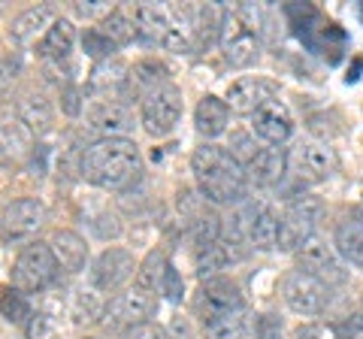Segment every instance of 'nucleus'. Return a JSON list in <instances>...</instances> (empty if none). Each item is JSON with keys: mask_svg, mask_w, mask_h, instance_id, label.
<instances>
[{"mask_svg": "<svg viewBox=\"0 0 363 339\" xmlns=\"http://www.w3.org/2000/svg\"><path fill=\"white\" fill-rule=\"evenodd\" d=\"M182 112H185V100H182V91L173 82L155 88L152 94H145L140 100V124L155 140H161L176 130Z\"/></svg>", "mask_w": 363, "mask_h": 339, "instance_id": "6", "label": "nucleus"}, {"mask_svg": "<svg viewBox=\"0 0 363 339\" xmlns=\"http://www.w3.org/2000/svg\"><path fill=\"white\" fill-rule=\"evenodd\" d=\"M281 300L300 318H315V315L327 312V306H330L333 288H327L324 282L306 276L303 269L294 267L281 276Z\"/></svg>", "mask_w": 363, "mask_h": 339, "instance_id": "7", "label": "nucleus"}, {"mask_svg": "<svg viewBox=\"0 0 363 339\" xmlns=\"http://www.w3.org/2000/svg\"><path fill=\"white\" fill-rule=\"evenodd\" d=\"M173 264L167 257L164 248H152L149 255L140 261V267H136V276H133V288L140 291H149V294H157L161 291V279L167 273V267Z\"/></svg>", "mask_w": 363, "mask_h": 339, "instance_id": "33", "label": "nucleus"}, {"mask_svg": "<svg viewBox=\"0 0 363 339\" xmlns=\"http://www.w3.org/2000/svg\"><path fill=\"white\" fill-rule=\"evenodd\" d=\"M221 25H224V6L197 4L194 18H191V28H188V37H191V43H194V52H206L212 46H218Z\"/></svg>", "mask_w": 363, "mask_h": 339, "instance_id": "24", "label": "nucleus"}, {"mask_svg": "<svg viewBox=\"0 0 363 339\" xmlns=\"http://www.w3.org/2000/svg\"><path fill=\"white\" fill-rule=\"evenodd\" d=\"M88 128L100 133V140H130L128 133L140 124V116H133V106L121 100H97L88 109Z\"/></svg>", "mask_w": 363, "mask_h": 339, "instance_id": "13", "label": "nucleus"}, {"mask_svg": "<svg viewBox=\"0 0 363 339\" xmlns=\"http://www.w3.org/2000/svg\"><path fill=\"white\" fill-rule=\"evenodd\" d=\"M76 43H79V30L70 18H58L55 25L43 33V40L37 43V55L43 61H49V64H64V61H70V55L76 49Z\"/></svg>", "mask_w": 363, "mask_h": 339, "instance_id": "23", "label": "nucleus"}, {"mask_svg": "<svg viewBox=\"0 0 363 339\" xmlns=\"http://www.w3.org/2000/svg\"><path fill=\"white\" fill-rule=\"evenodd\" d=\"M248 245H252L255 252H272V248H279V212L267 200H252Z\"/></svg>", "mask_w": 363, "mask_h": 339, "instance_id": "26", "label": "nucleus"}, {"mask_svg": "<svg viewBox=\"0 0 363 339\" xmlns=\"http://www.w3.org/2000/svg\"><path fill=\"white\" fill-rule=\"evenodd\" d=\"M136 267L140 261L133 257L130 248L124 245H109L104 248L88 267V285L97 288L100 294H118L124 291V285L136 276Z\"/></svg>", "mask_w": 363, "mask_h": 339, "instance_id": "8", "label": "nucleus"}, {"mask_svg": "<svg viewBox=\"0 0 363 339\" xmlns=\"http://www.w3.org/2000/svg\"><path fill=\"white\" fill-rule=\"evenodd\" d=\"M285 333V321L276 312H260L255 315V339H281Z\"/></svg>", "mask_w": 363, "mask_h": 339, "instance_id": "40", "label": "nucleus"}, {"mask_svg": "<svg viewBox=\"0 0 363 339\" xmlns=\"http://www.w3.org/2000/svg\"><path fill=\"white\" fill-rule=\"evenodd\" d=\"M21 76V58L18 55H0V109L13 94V85Z\"/></svg>", "mask_w": 363, "mask_h": 339, "instance_id": "38", "label": "nucleus"}, {"mask_svg": "<svg viewBox=\"0 0 363 339\" xmlns=\"http://www.w3.org/2000/svg\"><path fill=\"white\" fill-rule=\"evenodd\" d=\"M128 76L130 67L121 58H109L94 64V70L88 73L85 82V97H97V100H121L124 104V91H128Z\"/></svg>", "mask_w": 363, "mask_h": 339, "instance_id": "16", "label": "nucleus"}, {"mask_svg": "<svg viewBox=\"0 0 363 339\" xmlns=\"http://www.w3.org/2000/svg\"><path fill=\"white\" fill-rule=\"evenodd\" d=\"M248 248L242 245H233V243H215L209 248H200L194 252V269H197V279L206 282V279H215V276H224V269H230L233 264L245 261Z\"/></svg>", "mask_w": 363, "mask_h": 339, "instance_id": "22", "label": "nucleus"}, {"mask_svg": "<svg viewBox=\"0 0 363 339\" xmlns=\"http://www.w3.org/2000/svg\"><path fill=\"white\" fill-rule=\"evenodd\" d=\"M82 339H100V336H82Z\"/></svg>", "mask_w": 363, "mask_h": 339, "instance_id": "49", "label": "nucleus"}, {"mask_svg": "<svg viewBox=\"0 0 363 339\" xmlns=\"http://www.w3.org/2000/svg\"><path fill=\"white\" fill-rule=\"evenodd\" d=\"M91 230H94L100 240H118L124 224H121V218L116 216V212H104V216H97L94 221H91Z\"/></svg>", "mask_w": 363, "mask_h": 339, "instance_id": "42", "label": "nucleus"}, {"mask_svg": "<svg viewBox=\"0 0 363 339\" xmlns=\"http://www.w3.org/2000/svg\"><path fill=\"white\" fill-rule=\"evenodd\" d=\"M155 309H157V294L140 291V288H124V291L116 294V297H109L106 315H104V327L124 333L128 327L149 321L155 315Z\"/></svg>", "mask_w": 363, "mask_h": 339, "instance_id": "11", "label": "nucleus"}, {"mask_svg": "<svg viewBox=\"0 0 363 339\" xmlns=\"http://www.w3.org/2000/svg\"><path fill=\"white\" fill-rule=\"evenodd\" d=\"M276 97H279V85L267 76H240L227 85V94H224L230 112H240V116H248V118Z\"/></svg>", "mask_w": 363, "mask_h": 339, "instance_id": "14", "label": "nucleus"}, {"mask_svg": "<svg viewBox=\"0 0 363 339\" xmlns=\"http://www.w3.org/2000/svg\"><path fill=\"white\" fill-rule=\"evenodd\" d=\"M360 339H363V336H360Z\"/></svg>", "mask_w": 363, "mask_h": 339, "instance_id": "50", "label": "nucleus"}, {"mask_svg": "<svg viewBox=\"0 0 363 339\" xmlns=\"http://www.w3.org/2000/svg\"><path fill=\"white\" fill-rule=\"evenodd\" d=\"M143 173V155L133 140H94L79 157V176L104 191H128Z\"/></svg>", "mask_w": 363, "mask_h": 339, "instance_id": "2", "label": "nucleus"}, {"mask_svg": "<svg viewBox=\"0 0 363 339\" xmlns=\"http://www.w3.org/2000/svg\"><path fill=\"white\" fill-rule=\"evenodd\" d=\"M194 306H197V315L203 318V324H209L215 318H221V315L245 309V297H242V288H240V282L236 279L215 276V279L200 282Z\"/></svg>", "mask_w": 363, "mask_h": 339, "instance_id": "12", "label": "nucleus"}, {"mask_svg": "<svg viewBox=\"0 0 363 339\" xmlns=\"http://www.w3.org/2000/svg\"><path fill=\"white\" fill-rule=\"evenodd\" d=\"M0 315H4L9 324L28 327V321L33 318V306H30L28 294H21V291H16V288H9L4 297H0Z\"/></svg>", "mask_w": 363, "mask_h": 339, "instance_id": "36", "label": "nucleus"}, {"mask_svg": "<svg viewBox=\"0 0 363 339\" xmlns=\"http://www.w3.org/2000/svg\"><path fill=\"white\" fill-rule=\"evenodd\" d=\"M291 164H294V176L300 182H327L339 170V157L321 140H303L297 152H294Z\"/></svg>", "mask_w": 363, "mask_h": 339, "instance_id": "15", "label": "nucleus"}, {"mask_svg": "<svg viewBox=\"0 0 363 339\" xmlns=\"http://www.w3.org/2000/svg\"><path fill=\"white\" fill-rule=\"evenodd\" d=\"M97 28L104 30V37L116 49L130 46V43L136 40V21H133V13H128V9H118L116 6L104 21H97Z\"/></svg>", "mask_w": 363, "mask_h": 339, "instance_id": "34", "label": "nucleus"}, {"mask_svg": "<svg viewBox=\"0 0 363 339\" xmlns=\"http://www.w3.org/2000/svg\"><path fill=\"white\" fill-rule=\"evenodd\" d=\"M191 173L197 182V194L209 206H240L248 200L245 170L227 155L218 143H200L191 155Z\"/></svg>", "mask_w": 363, "mask_h": 339, "instance_id": "1", "label": "nucleus"}, {"mask_svg": "<svg viewBox=\"0 0 363 339\" xmlns=\"http://www.w3.org/2000/svg\"><path fill=\"white\" fill-rule=\"evenodd\" d=\"M133 21H136V40L143 46H161L164 37L173 28V18H169L167 6L157 4H140L133 6Z\"/></svg>", "mask_w": 363, "mask_h": 339, "instance_id": "27", "label": "nucleus"}, {"mask_svg": "<svg viewBox=\"0 0 363 339\" xmlns=\"http://www.w3.org/2000/svg\"><path fill=\"white\" fill-rule=\"evenodd\" d=\"M321 216H324L321 197L303 191V194L288 200L279 216V252L297 255L315 236V228H318V221H321Z\"/></svg>", "mask_w": 363, "mask_h": 339, "instance_id": "3", "label": "nucleus"}, {"mask_svg": "<svg viewBox=\"0 0 363 339\" xmlns=\"http://www.w3.org/2000/svg\"><path fill=\"white\" fill-rule=\"evenodd\" d=\"M161 49L164 52H173V55H194V43H191V37L182 28H169V33L164 37L161 43Z\"/></svg>", "mask_w": 363, "mask_h": 339, "instance_id": "43", "label": "nucleus"}, {"mask_svg": "<svg viewBox=\"0 0 363 339\" xmlns=\"http://www.w3.org/2000/svg\"><path fill=\"white\" fill-rule=\"evenodd\" d=\"M43 224H45V206L37 197H16L0 212V236L9 245L18 243L30 245L33 236L43 230Z\"/></svg>", "mask_w": 363, "mask_h": 339, "instance_id": "9", "label": "nucleus"}, {"mask_svg": "<svg viewBox=\"0 0 363 339\" xmlns=\"http://www.w3.org/2000/svg\"><path fill=\"white\" fill-rule=\"evenodd\" d=\"M203 336L206 339H255V315L248 309L221 315V318L203 324Z\"/></svg>", "mask_w": 363, "mask_h": 339, "instance_id": "29", "label": "nucleus"}, {"mask_svg": "<svg viewBox=\"0 0 363 339\" xmlns=\"http://www.w3.org/2000/svg\"><path fill=\"white\" fill-rule=\"evenodd\" d=\"M76 9V16H82V18H100V21H104L109 13H112V9H109V4H100V0H94V4H76L73 6Z\"/></svg>", "mask_w": 363, "mask_h": 339, "instance_id": "47", "label": "nucleus"}, {"mask_svg": "<svg viewBox=\"0 0 363 339\" xmlns=\"http://www.w3.org/2000/svg\"><path fill=\"white\" fill-rule=\"evenodd\" d=\"M30 143H33L30 130L16 116L0 118V164L4 167H18L25 161V157L33 152Z\"/></svg>", "mask_w": 363, "mask_h": 339, "instance_id": "28", "label": "nucleus"}, {"mask_svg": "<svg viewBox=\"0 0 363 339\" xmlns=\"http://www.w3.org/2000/svg\"><path fill=\"white\" fill-rule=\"evenodd\" d=\"M58 273H61V267H58V261H55L49 243L33 240L30 245H25L16 255L13 288L21 291V294H43L45 288L55 285Z\"/></svg>", "mask_w": 363, "mask_h": 339, "instance_id": "4", "label": "nucleus"}, {"mask_svg": "<svg viewBox=\"0 0 363 339\" xmlns=\"http://www.w3.org/2000/svg\"><path fill=\"white\" fill-rule=\"evenodd\" d=\"M121 339H169L167 327H161L157 321H143L136 327H128V330L121 333Z\"/></svg>", "mask_w": 363, "mask_h": 339, "instance_id": "45", "label": "nucleus"}, {"mask_svg": "<svg viewBox=\"0 0 363 339\" xmlns=\"http://www.w3.org/2000/svg\"><path fill=\"white\" fill-rule=\"evenodd\" d=\"M106 294H100L97 288L82 285L73 291V303H70V312L76 324L82 327H94V324H104V315H106Z\"/></svg>", "mask_w": 363, "mask_h": 339, "instance_id": "30", "label": "nucleus"}, {"mask_svg": "<svg viewBox=\"0 0 363 339\" xmlns=\"http://www.w3.org/2000/svg\"><path fill=\"white\" fill-rule=\"evenodd\" d=\"M82 97H85V88H79L76 82H67L61 88V109L70 118H79V112H82Z\"/></svg>", "mask_w": 363, "mask_h": 339, "instance_id": "44", "label": "nucleus"}, {"mask_svg": "<svg viewBox=\"0 0 363 339\" xmlns=\"http://www.w3.org/2000/svg\"><path fill=\"white\" fill-rule=\"evenodd\" d=\"M218 49H221V58H224L227 67H233V70H248V67H255L260 61L264 37H257V33L233 13V9H224Z\"/></svg>", "mask_w": 363, "mask_h": 339, "instance_id": "5", "label": "nucleus"}, {"mask_svg": "<svg viewBox=\"0 0 363 339\" xmlns=\"http://www.w3.org/2000/svg\"><path fill=\"white\" fill-rule=\"evenodd\" d=\"M49 248H52L58 267L70 276L85 273L91 267V248L85 243V236H79L76 230H55L49 240Z\"/></svg>", "mask_w": 363, "mask_h": 339, "instance_id": "21", "label": "nucleus"}, {"mask_svg": "<svg viewBox=\"0 0 363 339\" xmlns=\"http://www.w3.org/2000/svg\"><path fill=\"white\" fill-rule=\"evenodd\" d=\"M336 339H360L363 336V315H345V321L333 324Z\"/></svg>", "mask_w": 363, "mask_h": 339, "instance_id": "46", "label": "nucleus"}, {"mask_svg": "<svg viewBox=\"0 0 363 339\" xmlns=\"http://www.w3.org/2000/svg\"><path fill=\"white\" fill-rule=\"evenodd\" d=\"M194 128L206 143L224 137L227 128H230V106H227V100L215 94L200 97V104L194 109Z\"/></svg>", "mask_w": 363, "mask_h": 339, "instance_id": "25", "label": "nucleus"}, {"mask_svg": "<svg viewBox=\"0 0 363 339\" xmlns=\"http://www.w3.org/2000/svg\"><path fill=\"white\" fill-rule=\"evenodd\" d=\"M294 257H297V269H303L306 276H312L318 282H324L327 288H336L348 279L345 261L336 255L333 243L321 240V236H312V240L306 243Z\"/></svg>", "mask_w": 363, "mask_h": 339, "instance_id": "10", "label": "nucleus"}, {"mask_svg": "<svg viewBox=\"0 0 363 339\" xmlns=\"http://www.w3.org/2000/svg\"><path fill=\"white\" fill-rule=\"evenodd\" d=\"M28 336L30 339H55L58 336V321L52 312H33V318L28 321Z\"/></svg>", "mask_w": 363, "mask_h": 339, "instance_id": "41", "label": "nucleus"}, {"mask_svg": "<svg viewBox=\"0 0 363 339\" xmlns=\"http://www.w3.org/2000/svg\"><path fill=\"white\" fill-rule=\"evenodd\" d=\"M291 173V155L285 145H264L255 164L245 170L248 185L255 188H279Z\"/></svg>", "mask_w": 363, "mask_h": 339, "instance_id": "18", "label": "nucleus"}, {"mask_svg": "<svg viewBox=\"0 0 363 339\" xmlns=\"http://www.w3.org/2000/svg\"><path fill=\"white\" fill-rule=\"evenodd\" d=\"M294 339H324V330L321 327H315V324H306V327H300V330L294 333Z\"/></svg>", "mask_w": 363, "mask_h": 339, "instance_id": "48", "label": "nucleus"}, {"mask_svg": "<svg viewBox=\"0 0 363 339\" xmlns=\"http://www.w3.org/2000/svg\"><path fill=\"white\" fill-rule=\"evenodd\" d=\"M16 118L25 124L30 130V137L37 140V137H45V133L55 128V106L43 91L30 88V91H21L16 97Z\"/></svg>", "mask_w": 363, "mask_h": 339, "instance_id": "19", "label": "nucleus"}, {"mask_svg": "<svg viewBox=\"0 0 363 339\" xmlns=\"http://www.w3.org/2000/svg\"><path fill=\"white\" fill-rule=\"evenodd\" d=\"M252 133L264 145H285L294 137V116L281 100H269L264 109L252 116Z\"/></svg>", "mask_w": 363, "mask_h": 339, "instance_id": "17", "label": "nucleus"}, {"mask_svg": "<svg viewBox=\"0 0 363 339\" xmlns=\"http://www.w3.org/2000/svg\"><path fill=\"white\" fill-rule=\"evenodd\" d=\"M79 46H82V52H85L94 64L116 58V52H118V49L104 37V30H100V28H85L82 33H79Z\"/></svg>", "mask_w": 363, "mask_h": 339, "instance_id": "37", "label": "nucleus"}, {"mask_svg": "<svg viewBox=\"0 0 363 339\" xmlns=\"http://www.w3.org/2000/svg\"><path fill=\"white\" fill-rule=\"evenodd\" d=\"M188 236H191V243H194L197 252L200 248H209L215 243H221L224 240V218L218 216V212L203 206L197 216L188 221Z\"/></svg>", "mask_w": 363, "mask_h": 339, "instance_id": "32", "label": "nucleus"}, {"mask_svg": "<svg viewBox=\"0 0 363 339\" xmlns=\"http://www.w3.org/2000/svg\"><path fill=\"white\" fill-rule=\"evenodd\" d=\"M333 248L348 267H357L363 273V224L342 221L333 230Z\"/></svg>", "mask_w": 363, "mask_h": 339, "instance_id": "31", "label": "nucleus"}, {"mask_svg": "<svg viewBox=\"0 0 363 339\" xmlns=\"http://www.w3.org/2000/svg\"><path fill=\"white\" fill-rule=\"evenodd\" d=\"M58 6L52 4H40V6H28L25 13H18L9 21V40L18 43V46H30V43H40L43 33L49 30L55 21H58Z\"/></svg>", "mask_w": 363, "mask_h": 339, "instance_id": "20", "label": "nucleus"}, {"mask_svg": "<svg viewBox=\"0 0 363 339\" xmlns=\"http://www.w3.org/2000/svg\"><path fill=\"white\" fill-rule=\"evenodd\" d=\"M224 149H227V155H230L242 170H248V167L255 164V157L260 155V149H264V143H260L252 130H233Z\"/></svg>", "mask_w": 363, "mask_h": 339, "instance_id": "35", "label": "nucleus"}, {"mask_svg": "<svg viewBox=\"0 0 363 339\" xmlns=\"http://www.w3.org/2000/svg\"><path fill=\"white\" fill-rule=\"evenodd\" d=\"M157 294H164V300H169L173 306H179V303L185 300V279H182V273L173 264L167 267V273L161 279V291H157Z\"/></svg>", "mask_w": 363, "mask_h": 339, "instance_id": "39", "label": "nucleus"}]
</instances>
